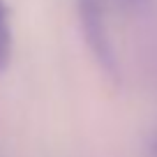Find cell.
<instances>
[{
  "label": "cell",
  "mask_w": 157,
  "mask_h": 157,
  "mask_svg": "<svg viewBox=\"0 0 157 157\" xmlns=\"http://www.w3.org/2000/svg\"><path fill=\"white\" fill-rule=\"evenodd\" d=\"M78 2V21H81V33L88 49L93 51L97 65L111 76L113 81L120 78V67H118V53L106 25V12L104 2L106 0H76Z\"/></svg>",
  "instance_id": "6da1fadb"
},
{
  "label": "cell",
  "mask_w": 157,
  "mask_h": 157,
  "mask_svg": "<svg viewBox=\"0 0 157 157\" xmlns=\"http://www.w3.org/2000/svg\"><path fill=\"white\" fill-rule=\"evenodd\" d=\"M12 60V25L5 2L0 0V74L7 69Z\"/></svg>",
  "instance_id": "7a4b0ae2"
},
{
  "label": "cell",
  "mask_w": 157,
  "mask_h": 157,
  "mask_svg": "<svg viewBox=\"0 0 157 157\" xmlns=\"http://www.w3.org/2000/svg\"><path fill=\"white\" fill-rule=\"evenodd\" d=\"M118 5L123 7V10H129V12H143L148 5H150L152 0H116Z\"/></svg>",
  "instance_id": "3957f363"
},
{
  "label": "cell",
  "mask_w": 157,
  "mask_h": 157,
  "mask_svg": "<svg viewBox=\"0 0 157 157\" xmlns=\"http://www.w3.org/2000/svg\"><path fill=\"white\" fill-rule=\"evenodd\" d=\"M148 157H157V132L150 136L148 141Z\"/></svg>",
  "instance_id": "277c9868"
}]
</instances>
